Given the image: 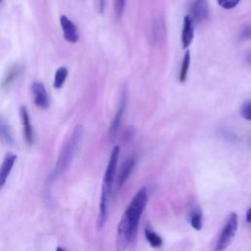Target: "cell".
I'll list each match as a JSON object with an SVG mask.
<instances>
[{"instance_id": "1", "label": "cell", "mask_w": 251, "mask_h": 251, "mask_svg": "<svg viewBox=\"0 0 251 251\" xmlns=\"http://www.w3.org/2000/svg\"><path fill=\"white\" fill-rule=\"evenodd\" d=\"M147 190L141 187L133 196L118 226L116 250L125 251L135 236L139 220L147 204Z\"/></svg>"}, {"instance_id": "2", "label": "cell", "mask_w": 251, "mask_h": 251, "mask_svg": "<svg viewBox=\"0 0 251 251\" xmlns=\"http://www.w3.org/2000/svg\"><path fill=\"white\" fill-rule=\"evenodd\" d=\"M82 126H77L75 130L73 131V133L71 134V136L68 138V140L64 143L58 160L56 162L55 168L52 172L51 175V178L54 180L56 179L60 175H62L67 168L70 166V164L72 163L82 138Z\"/></svg>"}, {"instance_id": "3", "label": "cell", "mask_w": 251, "mask_h": 251, "mask_svg": "<svg viewBox=\"0 0 251 251\" xmlns=\"http://www.w3.org/2000/svg\"><path fill=\"white\" fill-rule=\"evenodd\" d=\"M238 227V219L235 213H232L227 218L224 227L222 228L216 241L214 251H225L235 237Z\"/></svg>"}, {"instance_id": "4", "label": "cell", "mask_w": 251, "mask_h": 251, "mask_svg": "<svg viewBox=\"0 0 251 251\" xmlns=\"http://www.w3.org/2000/svg\"><path fill=\"white\" fill-rule=\"evenodd\" d=\"M190 18L195 23L205 21L209 15V6L207 0H192L189 5Z\"/></svg>"}, {"instance_id": "5", "label": "cell", "mask_w": 251, "mask_h": 251, "mask_svg": "<svg viewBox=\"0 0 251 251\" xmlns=\"http://www.w3.org/2000/svg\"><path fill=\"white\" fill-rule=\"evenodd\" d=\"M20 117H21L25 141L28 146H31L34 142V132H33V127L30 122L28 111L26 107L24 105L20 107Z\"/></svg>"}, {"instance_id": "6", "label": "cell", "mask_w": 251, "mask_h": 251, "mask_svg": "<svg viewBox=\"0 0 251 251\" xmlns=\"http://www.w3.org/2000/svg\"><path fill=\"white\" fill-rule=\"evenodd\" d=\"M31 91L33 94L34 104L40 109H47L50 101L44 84L40 81H33L31 84Z\"/></svg>"}, {"instance_id": "7", "label": "cell", "mask_w": 251, "mask_h": 251, "mask_svg": "<svg viewBox=\"0 0 251 251\" xmlns=\"http://www.w3.org/2000/svg\"><path fill=\"white\" fill-rule=\"evenodd\" d=\"M60 25H61V27L63 30L64 38L68 42L75 43L79 38L76 25L65 15L60 17Z\"/></svg>"}, {"instance_id": "8", "label": "cell", "mask_w": 251, "mask_h": 251, "mask_svg": "<svg viewBox=\"0 0 251 251\" xmlns=\"http://www.w3.org/2000/svg\"><path fill=\"white\" fill-rule=\"evenodd\" d=\"M16 161H17V155L13 153H8L4 157L2 163L0 164V190L5 185Z\"/></svg>"}, {"instance_id": "9", "label": "cell", "mask_w": 251, "mask_h": 251, "mask_svg": "<svg viewBox=\"0 0 251 251\" xmlns=\"http://www.w3.org/2000/svg\"><path fill=\"white\" fill-rule=\"evenodd\" d=\"M126 98H127L126 90L124 89L123 92H122V96H121V99H120V104H119L117 113L115 114V116L112 120L111 126H110V135L112 137L117 133V131L120 127L122 118H123V115H124V112H125V109H126Z\"/></svg>"}, {"instance_id": "10", "label": "cell", "mask_w": 251, "mask_h": 251, "mask_svg": "<svg viewBox=\"0 0 251 251\" xmlns=\"http://www.w3.org/2000/svg\"><path fill=\"white\" fill-rule=\"evenodd\" d=\"M22 71H23V66L19 63H16L12 67H10V69L7 71V73L5 74L0 83V89L6 90L7 88H9L10 85L15 81V79H17V77L21 75Z\"/></svg>"}, {"instance_id": "11", "label": "cell", "mask_w": 251, "mask_h": 251, "mask_svg": "<svg viewBox=\"0 0 251 251\" xmlns=\"http://www.w3.org/2000/svg\"><path fill=\"white\" fill-rule=\"evenodd\" d=\"M194 29H193V21L189 16H185L183 20V26L181 32V43L182 47L186 48L189 46L193 39Z\"/></svg>"}, {"instance_id": "12", "label": "cell", "mask_w": 251, "mask_h": 251, "mask_svg": "<svg viewBox=\"0 0 251 251\" xmlns=\"http://www.w3.org/2000/svg\"><path fill=\"white\" fill-rule=\"evenodd\" d=\"M0 139L2 140V142L10 146L14 145L15 143L11 126L8 121L3 116H0Z\"/></svg>"}, {"instance_id": "13", "label": "cell", "mask_w": 251, "mask_h": 251, "mask_svg": "<svg viewBox=\"0 0 251 251\" xmlns=\"http://www.w3.org/2000/svg\"><path fill=\"white\" fill-rule=\"evenodd\" d=\"M135 165V159L134 158H128L127 160H126V162L123 164L122 169L120 171V174L118 176V187H122L124 185V183L126 181L127 177L129 176V175L131 174L133 168Z\"/></svg>"}, {"instance_id": "14", "label": "cell", "mask_w": 251, "mask_h": 251, "mask_svg": "<svg viewBox=\"0 0 251 251\" xmlns=\"http://www.w3.org/2000/svg\"><path fill=\"white\" fill-rule=\"evenodd\" d=\"M188 222L194 229L200 230L202 228L203 215H202L201 210L198 207H193L189 211V213H188Z\"/></svg>"}, {"instance_id": "15", "label": "cell", "mask_w": 251, "mask_h": 251, "mask_svg": "<svg viewBox=\"0 0 251 251\" xmlns=\"http://www.w3.org/2000/svg\"><path fill=\"white\" fill-rule=\"evenodd\" d=\"M144 233H145V237H146L148 243L150 244V246H152L154 248H158V247L162 246L163 240H162L161 236L157 232H155L154 229H152L149 225L146 226Z\"/></svg>"}, {"instance_id": "16", "label": "cell", "mask_w": 251, "mask_h": 251, "mask_svg": "<svg viewBox=\"0 0 251 251\" xmlns=\"http://www.w3.org/2000/svg\"><path fill=\"white\" fill-rule=\"evenodd\" d=\"M68 74H69V71L66 67L58 68L55 72L53 87L56 88V89H60L64 85V83L66 81V78L68 76Z\"/></svg>"}, {"instance_id": "17", "label": "cell", "mask_w": 251, "mask_h": 251, "mask_svg": "<svg viewBox=\"0 0 251 251\" xmlns=\"http://www.w3.org/2000/svg\"><path fill=\"white\" fill-rule=\"evenodd\" d=\"M189 64H190V52L186 51L183 56V60H182V63L180 66V71H179V80L181 82H184L186 79Z\"/></svg>"}, {"instance_id": "18", "label": "cell", "mask_w": 251, "mask_h": 251, "mask_svg": "<svg viewBox=\"0 0 251 251\" xmlns=\"http://www.w3.org/2000/svg\"><path fill=\"white\" fill-rule=\"evenodd\" d=\"M240 115L243 119L251 121V100H247L242 104L240 109Z\"/></svg>"}, {"instance_id": "19", "label": "cell", "mask_w": 251, "mask_h": 251, "mask_svg": "<svg viewBox=\"0 0 251 251\" xmlns=\"http://www.w3.org/2000/svg\"><path fill=\"white\" fill-rule=\"evenodd\" d=\"M239 1L240 0H218V3L225 9H232L239 3Z\"/></svg>"}, {"instance_id": "20", "label": "cell", "mask_w": 251, "mask_h": 251, "mask_svg": "<svg viewBox=\"0 0 251 251\" xmlns=\"http://www.w3.org/2000/svg\"><path fill=\"white\" fill-rule=\"evenodd\" d=\"M125 5H126V0H115L114 7H115V12L117 17H120L123 14Z\"/></svg>"}, {"instance_id": "21", "label": "cell", "mask_w": 251, "mask_h": 251, "mask_svg": "<svg viewBox=\"0 0 251 251\" xmlns=\"http://www.w3.org/2000/svg\"><path fill=\"white\" fill-rule=\"evenodd\" d=\"M239 38L241 40L251 39V25H246L245 27H243V29L239 34Z\"/></svg>"}, {"instance_id": "22", "label": "cell", "mask_w": 251, "mask_h": 251, "mask_svg": "<svg viewBox=\"0 0 251 251\" xmlns=\"http://www.w3.org/2000/svg\"><path fill=\"white\" fill-rule=\"evenodd\" d=\"M246 221L251 224V207L248 209V211L246 213Z\"/></svg>"}, {"instance_id": "23", "label": "cell", "mask_w": 251, "mask_h": 251, "mask_svg": "<svg viewBox=\"0 0 251 251\" xmlns=\"http://www.w3.org/2000/svg\"><path fill=\"white\" fill-rule=\"evenodd\" d=\"M98 3H99V10H100V12H103V9H104V0H98Z\"/></svg>"}, {"instance_id": "24", "label": "cell", "mask_w": 251, "mask_h": 251, "mask_svg": "<svg viewBox=\"0 0 251 251\" xmlns=\"http://www.w3.org/2000/svg\"><path fill=\"white\" fill-rule=\"evenodd\" d=\"M246 60H247V62L251 65V52L247 55V57H246Z\"/></svg>"}, {"instance_id": "25", "label": "cell", "mask_w": 251, "mask_h": 251, "mask_svg": "<svg viewBox=\"0 0 251 251\" xmlns=\"http://www.w3.org/2000/svg\"><path fill=\"white\" fill-rule=\"evenodd\" d=\"M55 251H66L63 247H61V246H58L57 248H56V250Z\"/></svg>"}, {"instance_id": "26", "label": "cell", "mask_w": 251, "mask_h": 251, "mask_svg": "<svg viewBox=\"0 0 251 251\" xmlns=\"http://www.w3.org/2000/svg\"><path fill=\"white\" fill-rule=\"evenodd\" d=\"M2 1H3V0H0V3H1V2H2Z\"/></svg>"}]
</instances>
